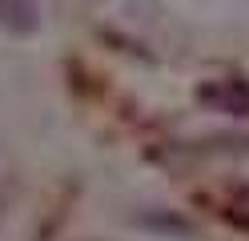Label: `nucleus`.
Returning a JSON list of instances; mask_svg holds the SVG:
<instances>
[{
    "label": "nucleus",
    "mask_w": 249,
    "mask_h": 241,
    "mask_svg": "<svg viewBox=\"0 0 249 241\" xmlns=\"http://www.w3.org/2000/svg\"><path fill=\"white\" fill-rule=\"evenodd\" d=\"M197 101L213 112H225V117H249V80H241V76L201 80Z\"/></svg>",
    "instance_id": "obj_1"
},
{
    "label": "nucleus",
    "mask_w": 249,
    "mask_h": 241,
    "mask_svg": "<svg viewBox=\"0 0 249 241\" xmlns=\"http://www.w3.org/2000/svg\"><path fill=\"white\" fill-rule=\"evenodd\" d=\"M0 28L28 37L40 28V4L36 0H0Z\"/></svg>",
    "instance_id": "obj_2"
},
{
    "label": "nucleus",
    "mask_w": 249,
    "mask_h": 241,
    "mask_svg": "<svg viewBox=\"0 0 249 241\" xmlns=\"http://www.w3.org/2000/svg\"><path fill=\"white\" fill-rule=\"evenodd\" d=\"M225 217L237 225V229H249V185L233 189V197L225 201Z\"/></svg>",
    "instance_id": "obj_3"
}]
</instances>
